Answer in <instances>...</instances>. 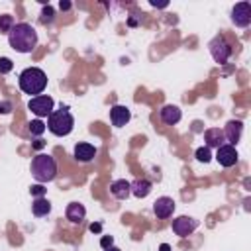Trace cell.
Here are the masks:
<instances>
[{
  "label": "cell",
  "mask_w": 251,
  "mask_h": 251,
  "mask_svg": "<svg viewBox=\"0 0 251 251\" xmlns=\"http://www.w3.org/2000/svg\"><path fill=\"white\" fill-rule=\"evenodd\" d=\"M33 147H35V149H39V147H43V141H41V139H37V141L33 143Z\"/></svg>",
  "instance_id": "f546056e"
},
{
  "label": "cell",
  "mask_w": 251,
  "mask_h": 251,
  "mask_svg": "<svg viewBox=\"0 0 251 251\" xmlns=\"http://www.w3.org/2000/svg\"><path fill=\"white\" fill-rule=\"evenodd\" d=\"M31 176L43 184V182H51L57 176V161L51 155L39 153L31 159Z\"/></svg>",
  "instance_id": "277c9868"
},
{
  "label": "cell",
  "mask_w": 251,
  "mask_h": 251,
  "mask_svg": "<svg viewBox=\"0 0 251 251\" xmlns=\"http://www.w3.org/2000/svg\"><path fill=\"white\" fill-rule=\"evenodd\" d=\"M53 98L49 94H39V96H33L29 98L27 102V108L37 116V118H49V114L53 112Z\"/></svg>",
  "instance_id": "8992f818"
},
{
  "label": "cell",
  "mask_w": 251,
  "mask_h": 251,
  "mask_svg": "<svg viewBox=\"0 0 251 251\" xmlns=\"http://www.w3.org/2000/svg\"><path fill=\"white\" fill-rule=\"evenodd\" d=\"M151 190H153V184L147 178H137L131 182V194L135 198H145V196H149Z\"/></svg>",
  "instance_id": "ac0fdd59"
},
{
  "label": "cell",
  "mask_w": 251,
  "mask_h": 251,
  "mask_svg": "<svg viewBox=\"0 0 251 251\" xmlns=\"http://www.w3.org/2000/svg\"><path fill=\"white\" fill-rule=\"evenodd\" d=\"M173 212H175V200H173L171 196H161V198L155 200V204H153V214H155L159 220L171 218Z\"/></svg>",
  "instance_id": "30bf717a"
},
{
  "label": "cell",
  "mask_w": 251,
  "mask_h": 251,
  "mask_svg": "<svg viewBox=\"0 0 251 251\" xmlns=\"http://www.w3.org/2000/svg\"><path fill=\"white\" fill-rule=\"evenodd\" d=\"M27 129H29V133L31 135H35V137H39L45 129H47V126L41 122V120H31L29 124H27Z\"/></svg>",
  "instance_id": "44dd1931"
},
{
  "label": "cell",
  "mask_w": 251,
  "mask_h": 251,
  "mask_svg": "<svg viewBox=\"0 0 251 251\" xmlns=\"http://www.w3.org/2000/svg\"><path fill=\"white\" fill-rule=\"evenodd\" d=\"M196 227H198V220H194L190 216H178L173 220V231L178 237H188Z\"/></svg>",
  "instance_id": "ba28073f"
},
{
  "label": "cell",
  "mask_w": 251,
  "mask_h": 251,
  "mask_svg": "<svg viewBox=\"0 0 251 251\" xmlns=\"http://www.w3.org/2000/svg\"><path fill=\"white\" fill-rule=\"evenodd\" d=\"M29 192H31V196H35V198H41L43 194H45V186L43 184H31V188H29Z\"/></svg>",
  "instance_id": "d4e9b609"
},
{
  "label": "cell",
  "mask_w": 251,
  "mask_h": 251,
  "mask_svg": "<svg viewBox=\"0 0 251 251\" xmlns=\"http://www.w3.org/2000/svg\"><path fill=\"white\" fill-rule=\"evenodd\" d=\"M196 159H198L200 163H210V159H212L210 149H208V147H198V149H196Z\"/></svg>",
  "instance_id": "603a6c76"
},
{
  "label": "cell",
  "mask_w": 251,
  "mask_h": 251,
  "mask_svg": "<svg viewBox=\"0 0 251 251\" xmlns=\"http://www.w3.org/2000/svg\"><path fill=\"white\" fill-rule=\"evenodd\" d=\"M239 155H237V149L229 143H224L222 147H218V153H216V161L222 165V167H233L237 163Z\"/></svg>",
  "instance_id": "9c48e42d"
},
{
  "label": "cell",
  "mask_w": 251,
  "mask_h": 251,
  "mask_svg": "<svg viewBox=\"0 0 251 251\" xmlns=\"http://www.w3.org/2000/svg\"><path fill=\"white\" fill-rule=\"evenodd\" d=\"M204 141H206V147H222L226 143V137H224V131L220 127H208L204 131Z\"/></svg>",
  "instance_id": "2e32d148"
},
{
  "label": "cell",
  "mask_w": 251,
  "mask_h": 251,
  "mask_svg": "<svg viewBox=\"0 0 251 251\" xmlns=\"http://www.w3.org/2000/svg\"><path fill=\"white\" fill-rule=\"evenodd\" d=\"M8 43L18 53H31L37 45V31L31 24H14V27L8 33Z\"/></svg>",
  "instance_id": "6da1fadb"
},
{
  "label": "cell",
  "mask_w": 251,
  "mask_h": 251,
  "mask_svg": "<svg viewBox=\"0 0 251 251\" xmlns=\"http://www.w3.org/2000/svg\"><path fill=\"white\" fill-rule=\"evenodd\" d=\"M14 27V18L10 14H2L0 16V33H10V29Z\"/></svg>",
  "instance_id": "7402d4cb"
},
{
  "label": "cell",
  "mask_w": 251,
  "mask_h": 251,
  "mask_svg": "<svg viewBox=\"0 0 251 251\" xmlns=\"http://www.w3.org/2000/svg\"><path fill=\"white\" fill-rule=\"evenodd\" d=\"M12 69H14L12 59H8V57H0V75H8Z\"/></svg>",
  "instance_id": "cb8c5ba5"
},
{
  "label": "cell",
  "mask_w": 251,
  "mask_h": 251,
  "mask_svg": "<svg viewBox=\"0 0 251 251\" xmlns=\"http://www.w3.org/2000/svg\"><path fill=\"white\" fill-rule=\"evenodd\" d=\"M129 120H131V112H129L127 106H122V104L112 106V110H110V122H112V126L122 127V126H126Z\"/></svg>",
  "instance_id": "7c38bea8"
},
{
  "label": "cell",
  "mask_w": 251,
  "mask_h": 251,
  "mask_svg": "<svg viewBox=\"0 0 251 251\" xmlns=\"http://www.w3.org/2000/svg\"><path fill=\"white\" fill-rule=\"evenodd\" d=\"M53 20H55V10L47 4V6H43L41 8V16H39V22L43 24V25H47V24H53Z\"/></svg>",
  "instance_id": "ffe728a7"
},
{
  "label": "cell",
  "mask_w": 251,
  "mask_h": 251,
  "mask_svg": "<svg viewBox=\"0 0 251 251\" xmlns=\"http://www.w3.org/2000/svg\"><path fill=\"white\" fill-rule=\"evenodd\" d=\"M159 116H161V122H163V124H167V126H175V124L180 122L182 112H180V108L175 106V104H165V106L161 108Z\"/></svg>",
  "instance_id": "4fadbf2b"
},
{
  "label": "cell",
  "mask_w": 251,
  "mask_h": 251,
  "mask_svg": "<svg viewBox=\"0 0 251 251\" xmlns=\"http://www.w3.org/2000/svg\"><path fill=\"white\" fill-rule=\"evenodd\" d=\"M104 251H120V249H118V247H114V245H110V247H108V249H104Z\"/></svg>",
  "instance_id": "1f68e13d"
},
{
  "label": "cell",
  "mask_w": 251,
  "mask_h": 251,
  "mask_svg": "<svg viewBox=\"0 0 251 251\" xmlns=\"http://www.w3.org/2000/svg\"><path fill=\"white\" fill-rule=\"evenodd\" d=\"M100 245H102V249H108L110 245H114V237H112V235H102Z\"/></svg>",
  "instance_id": "484cf974"
},
{
  "label": "cell",
  "mask_w": 251,
  "mask_h": 251,
  "mask_svg": "<svg viewBox=\"0 0 251 251\" xmlns=\"http://www.w3.org/2000/svg\"><path fill=\"white\" fill-rule=\"evenodd\" d=\"M59 8H61V10H69V8H71V2H63V0H61Z\"/></svg>",
  "instance_id": "f1b7e54d"
},
{
  "label": "cell",
  "mask_w": 251,
  "mask_h": 251,
  "mask_svg": "<svg viewBox=\"0 0 251 251\" xmlns=\"http://www.w3.org/2000/svg\"><path fill=\"white\" fill-rule=\"evenodd\" d=\"M65 216H67V220L71 224H80L84 220V216H86V208L80 202H71L67 206V210H65Z\"/></svg>",
  "instance_id": "e0dca14e"
},
{
  "label": "cell",
  "mask_w": 251,
  "mask_h": 251,
  "mask_svg": "<svg viewBox=\"0 0 251 251\" xmlns=\"http://www.w3.org/2000/svg\"><path fill=\"white\" fill-rule=\"evenodd\" d=\"M18 86H20V90L24 94H29L31 98L39 96L45 90V86H47V75L39 67H27V69H24L20 73Z\"/></svg>",
  "instance_id": "7a4b0ae2"
},
{
  "label": "cell",
  "mask_w": 251,
  "mask_h": 251,
  "mask_svg": "<svg viewBox=\"0 0 251 251\" xmlns=\"http://www.w3.org/2000/svg\"><path fill=\"white\" fill-rule=\"evenodd\" d=\"M159 251H171V247H169V245H167V243H163V245H161V247H159Z\"/></svg>",
  "instance_id": "4dcf8cb0"
},
{
  "label": "cell",
  "mask_w": 251,
  "mask_h": 251,
  "mask_svg": "<svg viewBox=\"0 0 251 251\" xmlns=\"http://www.w3.org/2000/svg\"><path fill=\"white\" fill-rule=\"evenodd\" d=\"M231 24L235 27H247L251 24V4L249 2H237L231 8Z\"/></svg>",
  "instance_id": "52a82bcc"
},
{
  "label": "cell",
  "mask_w": 251,
  "mask_h": 251,
  "mask_svg": "<svg viewBox=\"0 0 251 251\" xmlns=\"http://www.w3.org/2000/svg\"><path fill=\"white\" fill-rule=\"evenodd\" d=\"M110 192H112L114 198L126 200V198L131 194V182L126 180V178H118V180H114V182L110 184Z\"/></svg>",
  "instance_id": "9a60e30c"
},
{
  "label": "cell",
  "mask_w": 251,
  "mask_h": 251,
  "mask_svg": "<svg viewBox=\"0 0 251 251\" xmlns=\"http://www.w3.org/2000/svg\"><path fill=\"white\" fill-rule=\"evenodd\" d=\"M45 126H47V129H49L53 135L65 137V135H69V133L73 131V127H75V118H73V114L69 112L67 106H61L59 110H53V112L49 114Z\"/></svg>",
  "instance_id": "3957f363"
},
{
  "label": "cell",
  "mask_w": 251,
  "mask_h": 251,
  "mask_svg": "<svg viewBox=\"0 0 251 251\" xmlns=\"http://www.w3.org/2000/svg\"><path fill=\"white\" fill-rule=\"evenodd\" d=\"M96 155V147L92 143H86V141H80L75 145V159L80 161V163H90Z\"/></svg>",
  "instance_id": "5bb4252c"
},
{
  "label": "cell",
  "mask_w": 251,
  "mask_h": 251,
  "mask_svg": "<svg viewBox=\"0 0 251 251\" xmlns=\"http://www.w3.org/2000/svg\"><path fill=\"white\" fill-rule=\"evenodd\" d=\"M90 231H102V224H90Z\"/></svg>",
  "instance_id": "83f0119b"
},
{
  "label": "cell",
  "mask_w": 251,
  "mask_h": 251,
  "mask_svg": "<svg viewBox=\"0 0 251 251\" xmlns=\"http://www.w3.org/2000/svg\"><path fill=\"white\" fill-rule=\"evenodd\" d=\"M208 49H210V55H212V59L218 63V65H224L229 57H231V53H233V49H231V43L224 37V35H216L210 43H208Z\"/></svg>",
  "instance_id": "5b68a950"
},
{
  "label": "cell",
  "mask_w": 251,
  "mask_h": 251,
  "mask_svg": "<svg viewBox=\"0 0 251 251\" xmlns=\"http://www.w3.org/2000/svg\"><path fill=\"white\" fill-rule=\"evenodd\" d=\"M31 212H33V216L43 218V216H47V214L51 212V202H49L45 196L35 198V200L31 202Z\"/></svg>",
  "instance_id": "d6986e66"
},
{
  "label": "cell",
  "mask_w": 251,
  "mask_h": 251,
  "mask_svg": "<svg viewBox=\"0 0 251 251\" xmlns=\"http://www.w3.org/2000/svg\"><path fill=\"white\" fill-rule=\"evenodd\" d=\"M12 112V102L10 100H2L0 102V114H10Z\"/></svg>",
  "instance_id": "4316f807"
},
{
  "label": "cell",
  "mask_w": 251,
  "mask_h": 251,
  "mask_svg": "<svg viewBox=\"0 0 251 251\" xmlns=\"http://www.w3.org/2000/svg\"><path fill=\"white\" fill-rule=\"evenodd\" d=\"M241 133H243V122L241 120H229L224 127V137L226 141H229V145H237V141L241 139Z\"/></svg>",
  "instance_id": "8fae6325"
}]
</instances>
